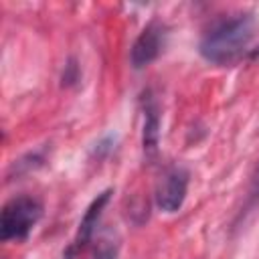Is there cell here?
<instances>
[{
	"label": "cell",
	"instance_id": "cell-4",
	"mask_svg": "<svg viewBox=\"0 0 259 259\" xmlns=\"http://www.w3.org/2000/svg\"><path fill=\"white\" fill-rule=\"evenodd\" d=\"M166 26L158 20H152L150 24H146V28L140 32V36L136 38L132 51H130V61L134 65V69H142L146 65H150L152 61H156L166 45Z\"/></svg>",
	"mask_w": 259,
	"mask_h": 259
},
{
	"label": "cell",
	"instance_id": "cell-3",
	"mask_svg": "<svg viewBox=\"0 0 259 259\" xmlns=\"http://www.w3.org/2000/svg\"><path fill=\"white\" fill-rule=\"evenodd\" d=\"M188 188V172L182 166H172L164 172L156 186V204L164 212H176L184 198Z\"/></svg>",
	"mask_w": 259,
	"mask_h": 259
},
{
	"label": "cell",
	"instance_id": "cell-7",
	"mask_svg": "<svg viewBox=\"0 0 259 259\" xmlns=\"http://www.w3.org/2000/svg\"><path fill=\"white\" fill-rule=\"evenodd\" d=\"M95 259H115V247L103 241L95 251Z\"/></svg>",
	"mask_w": 259,
	"mask_h": 259
},
{
	"label": "cell",
	"instance_id": "cell-6",
	"mask_svg": "<svg viewBox=\"0 0 259 259\" xmlns=\"http://www.w3.org/2000/svg\"><path fill=\"white\" fill-rule=\"evenodd\" d=\"M144 154L154 158L160 140V107L152 91L144 93Z\"/></svg>",
	"mask_w": 259,
	"mask_h": 259
},
{
	"label": "cell",
	"instance_id": "cell-5",
	"mask_svg": "<svg viewBox=\"0 0 259 259\" xmlns=\"http://www.w3.org/2000/svg\"><path fill=\"white\" fill-rule=\"evenodd\" d=\"M109 196H111V190H103V192L97 194V196L93 198V202L87 206V210H85V214H83V219H81V223H79L77 237H75V241H73V245H71L67 257H73L79 249H83V247L91 241L93 231H95V227H97V221H99V217H101V212H103V208H105Z\"/></svg>",
	"mask_w": 259,
	"mask_h": 259
},
{
	"label": "cell",
	"instance_id": "cell-1",
	"mask_svg": "<svg viewBox=\"0 0 259 259\" xmlns=\"http://www.w3.org/2000/svg\"><path fill=\"white\" fill-rule=\"evenodd\" d=\"M255 18L247 12L214 22L200 40V55L214 65H231L251 51Z\"/></svg>",
	"mask_w": 259,
	"mask_h": 259
},
{
	"label": "cell",
	"instance_id": "cell-2",
	"mask_svg": "<svg viewBox=\"0 0 259 259\" xmlns=\"http://www.w3.org/2000/svg\"><path fill=\"white\" fill-rule=\"evenodd\" d=\"M42 217V204L34 196L22 194L10 198L2 208L0 229L4 241H24Z\"/></svg>",
	"mask_w": 259,
	"mask_h": 259
}]
</instances>
